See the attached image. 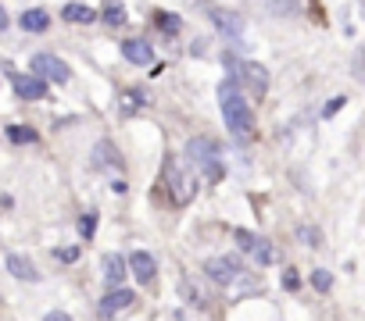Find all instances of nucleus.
<instances>
[{
  "instance_id": "1",
  "label": "nucleus",
  "mask_w": 365,
  "mask_h": 321,
  "mask_svg": "<svg viewBox=\"0 0 365 321\" xmlns=\"http://www.w3.org/2000/svg\"><path fill=\"white\" fill-rule=\"evenodd\" d=\"M219 104H222V121H226L229 133L236 140H251V133H255V111L248 104V96L236 89V82L226 79L219 86Z\"/></svg>"
},
{
  "instance_id": "24",
  "label": "nucleus",
  "mask_w": 365,
  "mask_h": 321,
  "mask_svg": "<svg viewBox=\"0 0 365 321\" xmlns=\"http://www.w3.org/2000/svg\"><path fill=\"white\" fill-rule=\"evenodd\" d=\"M258 264H272L276 261V250H272V243H265V239H258Z\"/></svg>"
},
{
  "instance_id": "22",
  "label": "nucleus",
  "mask_w": 365,
  "mask_h": 321,
  "mask_svg": "<svg viewBox=\"0 0 365 321\" xmlns=\"http://www.w3.org/2000/svg\"><path fill=\"white\" fill-rule=\"evenodd\" d=\"M79 232H83L86 239H94V232H97V214H94V211L79 218Z\"/></svg>"
},
{
  "instance_id": "2",
  "label": "nucleus",
  "mask_w": 365,
  "mask_h": 321,
  "mask_svg": "<svg viewBox=\"0 0 365 321\" xmlns=\"http://www.w3.org/2000/svg\"><path fill=\"white\" fill-rule=\"evenodd\" d=\"M187 160L197 168H204L208 182H219L222 179V147L211 140V136H194L187 143Z\"/></svg>"
},
{
  "instance_id": "7",
  "label": "nucleus",
  "mask_w": 365,
  "mask_h": 321,
  "mask_svg": "<svg viewBox=\"0 0 365 321\" xmlns=\"http://www.w3.org/2000/svg\"><path fill=\"white\" fill-rule=\"evenodd\" d=\"M136 304V293L133 289H111V293L101 300V318H115L122 311H129Z\"/></svg>"
},
{
  "instance_id": "27",
  "label": "nucleus",
  "mask_w": 365,
  "mask_h": 321,
  "mask_svg": "<svg viewBox=\"0 0 365 321\" xmlns=\"http://www.w3.org/2000/svg\"><path fill=\"white\" fill-rule=\"evenodd\" d=\"M283 289H297V271L287 268V275H283Z\"/></svg>"
},
{
  "instance_id": "16",
  "label": "nucleus",
  "mask_w": 365,
  "mask_h": 321,
  "mask_svg": "<svg viewBox=\"0 0 365 321\" xmlns=\"http://www.w3.org/2000/svg\"><path fill=\"white\" fill-rule=\"evenodd\" d=\"M4 133H8V140L18 143V147H22V143H36V133H33L29 125H8Z\"/></svg>"
},
{
  "instance_id": "4",
  "label": "nucleus",
  "mask_w": 365,
  "mask_h": 321,
  "mask_svg": "<svg viewBox=\"0 0 365 321\" xmlns=\"http://www.w3.org/2000/svg\"><path fill=\"white\" fill-rule=\"evenodd\" d=\"M226 64L236 72V79L251 89V96H265V89H269V72L262 68V64H255V61H236V57H229V54H226Z\"/></svg>"
},
{
  "instance_id": "6",
  "label": "nucleus",
  "mask_w": 365,
  "mask_h": 321,
  "mask_svg": "<svg viewBox=\"0 0 365 321\" xmlns=\"http://www.w3.org/2000/svg\"><path fill=\"white\" fill-rule=\"evenodd\" d=\"M33 75L36 79H54V82H69L72 68L57 54H36L33 57Z\"/></svg>"
},
{
  "instance_id": "21",
  "label": "nucleus",
  "mask_w": 365,
  "mask_h": 321,
  "mask_svg": "<svg viewBox=\"0 0 365 321\" xmlns=\"http://www.w3.org/2000/svg\"><path fill=\"white\" fill-rule=\"evenodd\" d=\"M312 285L319 289V293H329V289H333V275L326 268H319V271H312Z\"/></svg>"
},
{
  "instance_id": "29",
  "label": "nucleus",
  "mask_w": 365,
  "mask_h": 321,
  "mask_svg": "<svg viewBox=\"0 0 365 321\" xmlns=\"http://www.w3.org/2000/svg\"><path fill=\"white\" fill-rule=\"evenodd\" d=\"M301 239H304V243H319V232H315V229H301Z\"/></svg>"
},
{
  "instance_id": "19",
  "label": "nucleus",
  "mask_w": 365,
  "mask_h": 321,
  "mask_svg": "<svg viewBox=\"0 0 365 321\" xmlns=\"http://www.w3.org/2000/svg\"><path fill=\"white\" fill-rule=\"evenodd\" d=\"M215 25L222 32H240V15H226V11H215Z\"/></svg>"
},
{
  "instance_id": "18",
  "label": "nucleus",
  "mask_w": 365,
  "mask_h": 321,
  "mask_svg": "<svg viewBox=\"0 0 365 321\" xmlns=\"http://www.w3.org/2000/svg\"><path fill=\"white\" fill-rule=\"evenodd\" d=\"M143 107V96L136 93V89H129V93H122V114H136Z\"/></svg>"
},
{
  "instance_id": "28",
  "label": "nucleus",
  "mask_w": 365,
  "mask_h": 321,
  "mask_svg": "<svg viewBox=\"0 0 365 321\" xmlns=\"http://www.w3.org/2000/svg\"><path fill=\"white\" fill-rule=\"evenodd\" d=\"M43 321H72V314H65V311H50Z\"/></svg>"
},
{
  "instance_id": "30",
  "label": "nucleus",
  "mask_w": 365,
  "mask_h": 321,
  "mask_svg": "<svg viewBox=\"0 0 365 321\" xmlns=\"http://www.w3.org/2000/svg\"><path fill=\"white\" fill-rule=\"evenodd\" d=\"M8 25V15H4V8H0V29H4Z\"/></svg>"
},
{
  "instance_id": "13",
  "label": "nucleus",
  "mask_w": 365,
  "mask_h": 321,
  "mask_svg": "<svg viewBox=\"0 0 365 321\" xmlns=\"http://www.w3.org/2000/svg\"><path fill=\"white\" fill-rule=\"evenodd\" d=\"M61 18L76 22V25H90V22L97 18V11L90 8V4H65V8H61Z\"/></svg>"
},
{
  "instance_id": "17",
  "label": "nucleus",
  "mask_w": 365,
  "mask_h": 321,
  "mask_svg": "<svg viewBox=\"0 0 365 321\" xmlns=\"http://www.w3.org/2000/svg\"><path fill=\"white\" fill-rule=\"evenodd\" d=\"M155 22H158V29L165 32V36H176V32L182 29L179 15H169V11H158V15H155Z\"/></svg>"
},
{
  "instance_id": "26",
  "label": "nucleus",
  "mask_w": 365,
  "mask_h": 321,
  "mask_svg": "<svg viewBox=\"0 0 365 321\" xmlns=\"http://www.w3.org/2000/svg\"><path fill=\"white\" fill-rule=\"evenodd\" d=\"M57 257H61V261H69V264H72V261H79V246H65V250H61Z\"/></svg>"
},
{
  "instance_id": "20",
  "label": "nucleus",
  "mask_w": 365,
  "mask_h": 321,
  "mask_svg": "<svg viewBox=\"0 0 365 321\" xmlns=\"http://www.w3.org/2000/svg\"><path fill=\"white\" fill-rule=\"evenodd\" d=\"M104 22L108 25H122V22H126V4H108L104 8Z\"/></svg>"
},
{
  "instance_id": "5",
  "label": "nucleus",
  "mask_w": 365,
  "mask_h": 321,
  "mask_svg": "<svg viewBox=\"0 0 365 321\" xmlns=\"http://www.w3.org/2000/svg\"><path fill=\"white\" fill-rule=\"evenodd\" d=\"M204 275H211L215 282L229 285V282H236V278L243 275V261H240L236 253H226V257H211V261L204 264Z\"/></svg>"
},
{
  "instance_id": "25",
  "label": "nucleus",
  "mask_w": 365,
  "mask_h": 321,
  "mask_svg": "<svg viewBox=\"0 0 365 321\" xmlns=\"http://www.w3.org/2000/svg\"><path fill=\"white\" fill-rule=\"evenodd\" d=\"M344 104H348V100H344V96H333V100H329V104L322 107V118H333V114H337V111H341Z\"/></svg>"
},
{
  "instance_id": "23",
  "label": "nucleus",
  "mask_w": 365,
  "mask_h": 321,
  "mask_svg": "<svg viewBox=\"0 0 365 321\" xmlns=\"http://www.w3.org/2000/svg\"><path fill=\"white\" fill-rule=\"evenodd\" d=\"M233 239L240 243V250H258V236H251L248 229H236V232H233Z\"/></svg>"
},
{
  "instance_id": "10",
  "label": "nucleus",
  "mask_w": 365,
  "mask_h": 321,
  "mask_svg": "<svg viewBox=\"0 0 365 321\" xmlns=\"http://www.w3.org/2000/svg\"><path fill=\"white\" fill-rule=\"evenodd\" d=\"M101 268H104V282H108L111 289H122V278H126V257H118V253H104Z\"/></svg>"
},
{
  "instance_id": "12",
  "label": "nucleus",
  "mask_w": 365,
  "mask_h": 321,
  "mask_svg": "<svg viewBox=\"0 0 365 321\" xmlns=\"http://www.w3.org/2000/svg\"><path fill=\"white\" fill-rule=\"evenodd\" d=\"M8 271H11L15 278H29V282H36V278H40L36 264L29 261V257H22V253H8Z\"/></svg>"
},
{
  "instance_id": "14",
  "label": "nucleus",
  "mask_w": 365,
  "mask_h": 321,
  "mask_svg": "<svg viewBox=\"0 0 365 321\" xmlns=\"http://www.w3.org/2000/svg\"><path fill=\"white\" fill-rule=\"evenodd\" d=\"M94 168H122V160H118V150H111V143H97L94 147Z\"/></svg>"
},
{
  "instance_id": "9",
  "label": "nucleus",
  "mask_w": 365,
  "mask_h": 321,
  "mask_svg": "<svg viewBox=\"0 0 365 321\" xmlns=\"http://www.w3.org/2000/svg\"><path fill=\"white\" fill-rule=\"evenodd\" d=\"M15 93L22 100H43L47 96V82L36 75H15Z\"/></svg>"
},
{
  "instance_id": "11",
  "label": "nucleus",
  "mask_w": 365,
  "mask_h": 321,
  "mask_svg": "<svg viewBox=\"0 0 365 321\" xmlns=\"http://www.w3.org/2000/svg\"><path fill=\"white\" fill-rule=\"evenodd\" d=\"M129 268H133V275H136L140 282H155V275H158L155 257H150V253H143V250L129 253Z\"/></svg>"
},
{
  "instance_id": "3",
  "label": "nucleus",
  "mask_w": 365,
  "mask_h": 321,
  "mask_svg": "<svg viewBox=\"0 0 365 321\" xmlns=\"http://www.w3.org/2000/svg\"><path fill=\"white\" fill-rule=\"evenodd\" d=\"M165 182H169V197H172V204L176 207H187L190 200H194V193H197V179L187 172V165L182 160H169L165 165Z\"/></svg>"
},
{
  "instance_id": "15",
  "label": "nucleus",
  "mask_w": 365,
  "mask_h": 321,
  "mask_svg": "<svg viewBox=\"0 0 365 321\" xmlns=\"http://www.w3.org/2000/svg\"><path fill=\"white\" fill-rule=\"evenodd\" d=\"M22 29H25V32H47V29H50V15H47L43 8L25 11V15H22Z\"/></svg>"
},
{
  "instance_id": "8",
  "label": "nucleus",
  "mask_w": 365,
  "mask_h": 321,
  "mask_svg": "<svg viewBox=\"0 0 365 321\" xmlns=\"http://www.w3.org/2000/svg\"><path fill=\"white\" fill-rule=\"evenodd\" d=\"M122 57H126L129 64H155V47H150L147 40H126L122 43Z\"/></svg>"
}]
</instances>
